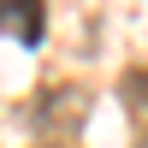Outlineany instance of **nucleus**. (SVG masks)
<instances>
[{"label": "nucleus", "mask_w": 148, "mask_h": 148, "mask_svg": "<svg viewBox=\"0 0 148 148\" xmlns=\"http://www.w3.org/2000/svg\"><path fill=\"white\" fill-rule=\"evenodd\" d=\"M136 148H148V130H142V136H136Z\"/></svg>", "instance_id": "4"}, {"label": "nucleus", "mask_w": 148, "mask_h": 148, "mask_svg": "<svg viewBox=\"0 0 148 148\" xmlns=\"http://www.w3.org/2000/svg\"><path fill=\"white\" fill-rule=\"evenodd\" d=\"M83 113H89V89H77V83H47V89L36 95V107H30V125L36 130H77Z\"/></svg>", "instance_id": "1"}, {"label": "nucleus", "mask_w": 148, "mask_h": 148, "mask_svg": "<svg viewBox=\"0 0 148 148\" xmlns=\"http://www.w3.org/2000/svg\"><path fill=\"white\" fill-rule=\"evenodd\" d=\"M47 30V12L42 0H0V36H18L24 47H36Z\"/></svg>", "instance_id": "2"}, {"label": "nucleus", "mask_w": 148, "mask_h": 148, "mask_svg": "<svg viewBox=\"0 0 148 148\" xmlns=\"http://www.w3.org/2000/svg\"><path fill=\"white\" fill-rule=\"evenodd\" d=\"M119 101L136 119V130H148V65H130L125 77H119Z\"/></svg>", "instance_id": "3"}, {"label": "nucleus", "mask_w": 148, "mask_h": 148, "mask_svg": "<svg viewBox=\"0 0 148 148\" xmlns=\"http://www.w3.org/2000/svg\"><path fill=\"white\" fill-rule=\"evenodd\" d=\"M42 148H65V142H42Z\"/></svg>", "instance_id": "5"}]
</instances>
